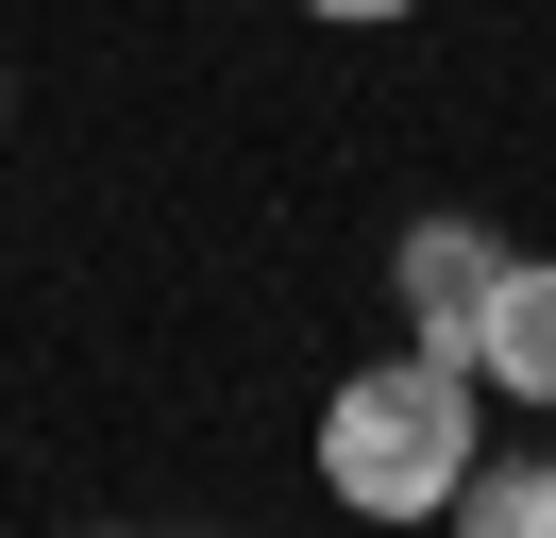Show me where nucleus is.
Listing matches in <instances>:
<instances>
[{"label": "nucleus", "mask_w": 556, "mask_h": 538, "mask_svg": "<svg viewBox=\"0 0 556 538\" xmlns=\"http://www.w3.org/2000/svg\"><path fill=\"white\" fill-rule=\"evenodd\" d=\"M472 387L489 404H556V253H506L472 303Z\"/></svg>", "instance_id": "obj_3"}, {"label": "nucleus", "mask_w": 556, "mask_h": 538, "mask_svg": "<svg viewBox=\"0 0 556 538\" xmlns=\"http://www.w3.org/2000/svg\"><path fill=\"white\" fill-rule=\"evenodd\" d=\"M489 269H506V235H489V219H405V253H388V286H405V354H455V370H472Z\"/></svg>", "instance_id": "obj_2"}, {"label": "nucleus", "mask_w": 556, "mask_h": 538, "mask_svg": "<svg viewBox=\"0 0 556 538\" xmlns=\"http://www.w3.org/2000/svg\"><path fill=\"white\" fill-rule=\"evenodd\" d=\"M439 522L455 538H556V454H472Z\"/></svg>", "instance_id": "obj_4"}, {"label": "nucleus", "mask_w": 556, "mask_h": 538, "mask_svg": "<svg viewBox=\"0 0 556 538\" xmlns=\"http://www.w3.org/2000/svg\"><path fill=\"white\" fill-rule=\"evenodd\" d=\"M472 454H489V387L455 354L338 370V404H320V488H338L354 522H439Z\"/></svg>", "instance_id": "obj_1"}, {"label": "nucleus", "mask_w": 556, "mask_h": 538, "mask_svg": "<svg viewBox=\"0 0 556 538\" xmlns=\"http://www.w3.org/2000/svg\"><path fill=\"white\" fill-rule=\"evenodd\" d=\"M0 118H17V67H0Z\"/></svg>", "instance_id": "obj_6"}, {"label": "nucleus", "mask_w": 556, "mask_h": 538, "mask_svg": "<svg viewBox=\"0 0 556 538\" xmlns=\"http://www.w3.org/2000/svg\"><path fill=\"white\" fill-rule=\"evenodd\" d=\"M304 17H354V34H371V17H421V0H304Z\"/></svg>", "instance_id": "obj_5"}]
</instances>
